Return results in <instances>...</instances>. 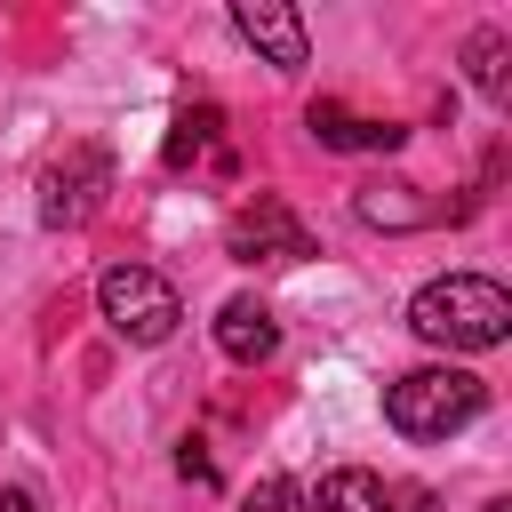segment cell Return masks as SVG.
Wrapping results in <instances>:
<instances>
[{
  "mask_svg": "<svg viewBox=\"0 0 512 512\" xmlns=\"http://www.w3.org/2000/svg\"><path fill=\"white\" fill-rule=\"evenodd\" d=\"M216 352L240 360V368H256V360L280 352V320H272L256 296H224V304H216Z\"/></svg>",
  "mask_w": 512,
  "mask_h": 512,
  "instance_id": "52a82bcc",
  "label": "cell"
},
{
  "mask_svg": "<svg viewBox=\"0 0 512 512\" xmlns=\"http://www.w3.org/2000/svg\"><path fill=\"white\" fill-rule=\"evenodd\" d=\"M400 512H432V496H424V488H408V496H400Z\"/></svg>",
  "mask_w": 512,
  "mask_h": 512,
  "instance_id": "9a60e30c",
  "label": "cell"
},
{
  "mask_svg": "<svg viewBox=\"0 0 512 512\" xmlns=\"http://www.w3.org/2000/svg\"><path fill=\"white\" fill-rule=\"evenodd\" d=\"M0 512H40V496L32 488H0Z\"/></svg>",
  "mask_w": 512,
  "mask_h": 512,
  "instance_id": "5bb4252c",
  "label": "cell"
},
{
  "mask_svg": "<svg viewBox=\"0 0 512 512\" xmlns=\"http://www.w3.org/2000/svg\"><path fill=\"white\" fill-rule=\"evenodd\" d=\"M304 128H312L328 152H392V144H400L392 120H360V112H344V104H328V96L304 112Z\"/></svg>",
  "mask_w": 512,
  "mask_h": 512,
  "instance_id": "ba28073f",
  "label": "cell"
},
{
  "mask_svg": "<svg viewBox=\"0 0 512 512\" xmlns=\"http://www.w3.org/2000/svg\"><path fill=\"white\" fill-rule=\"evenodd\" d=\"M408 328L440 352H496L512 336V296L480 272H440L408 296Z\"/></svg>",
  "mask_w": 512,
  "mask_h": 512,
  "instance_id": "6da1fadb",
  "label": "cell"
},
{
  "mask_svg": "<svg viewBox=\"0 0 512 512\" xmlns=\"http://www.w3.org/2000/svg\"><path fill=\"white\" fill-rule=\"evenodd\" d=\"M488 408V384L472 368H408L384 384V424L400 440H448Z\"/></svg>",
  "mask_w": 512,
  "mask_h": 512,
  "instance_id": "7a4b0ae2",
  "label": "cell"
},
{
  "mask_svg": "<svg viewBox=\"0 0 512 512\" xmlns=\"http://www.w3.org/2000/svg\"><path fill=\"white\" fill-rule=\"evenodd\" d=\"M224 256H240V264H296V256H312V240H304V224H296L288 200L256 192V208H240L224 224Z\"/></svg>",
  "mask_w": 512,
  "mask_h": 512,
  "instance_id": "5b68a950",
  "label": "cell"
},
{
  "mask_svg": "<svg viewBox=\"0 0 512 512\" xmlns=\"http://www.w3.org/2000/svg\"><path fill=\"white\" fill-rule=\"evenodd\" d=\"M304 512H392V496H384V480H376V472L336 464V472H320V488L304 496Z\"/></svg>",
  "mask_w": 512,
  "mask_h": 512,
  "instance_id": "9c48e42d",
  "label": "cell"
},
{
  "mask_svg": "<svg viewBox=\"0 0 512 512\" xmlns=\"http://www.w3.org/2000/svg\"><path fill=\"white\" fill-rule=\"evenodd\" d=\"M232 32L272 64V72H296L304 56H312V40H304V16L288 8V0H232Z\"/></svg>",
  "mask_w": 512,
  "mask_h": 512,
  "instance_id": "8992f818",
  "label": "cell"
},
{
  "mask_svg": "<svg viewBox=\"0 0 512 512\" xmlns=\"http://www.w3.org/2000/svg\"><path fill=\"white\" fill-rule=\"evenodd\" d=\"M216 128H224V112H216V104H200V112H176V128H168V168L200 160V152L216 144Z\"/></svg>",
  "mask_w": 512,
  "mask_h": 512,
  "instance_id": "7c38bea8",
  "label": "cell"
},
{
  "mask_svg": "<svg viewBox=\"0 0 512 512\" xmlns=\"http://www.w3.org/2000/svg\"><path fill=\"white\" fill-rule=\"evenodd\" d=\"M416 184H368L352 208H360V224H384V232H408V224H432V208L424 200H408Z\"/></svg>",
  "mask_w": 512,
  "mask_h": 512,
  "instance_id": "30bf717a",
  "label": "cell"
},
{
  "mask_svg": "<svg viewBox=\"0 0 512 512\" xmlns=\"http://www.w3.org/2000/svg\"><path fill=\"white\" fill-rule=\"evenodd\" d=\"M240 512H304V488L288 480V472H264L256 488H248V504Z\"/></svg>",
  "mask_w": 512,
  "mask_h": 512,
  "instance_id": "4fadbf2b",
  "label": "cell"
},
{
  "mask_svg": "<svg viewBox=\"0 0 512 512\" xmlns=\"http://www.w3.org/2000/svg\"><path fill=\"white\" fill-rule=\"evenodd\" d=\"M480 512H512V496H496V504H480Z\"/></svg>",
  "mask_w": 512,
  "mask_h": 512,
  "instance_id": "2e32d148",
  "label": "cell"
},
{
  "mask_svg": "<svg viewBox=\"0 0 512 512\" xmlns=\"http://www.w3.org/2000/svg\"><path fill=\"white\" fill-rule=\"evenodd\" d=\"M464 72H472V88H480L488 104H504V96H512V72H504V32H472V40H464Z\"/></svg>",
  "mask_w": 512,
  "mask_h": 512,
  "instance_id": "8fae6325",
  "label": "cell"
},
{
  "mask_svg": "<svg viewBox=\"0 0 512 512\" xmlns=\"http://www.w3.org/2000/svg\"><path fill=\"white\" fill-rule=\"evenodd\" d=\"M96 312H104V328H112L120 344H168L176 320H184V296H176L152 264H112V272L96 280Z\"/></svg>",
  "mask_w": 512,
  "mask_h": 512,
  "instance_id": "3957f363",
  "label": "cell"
},
{
  "mask_svg": "<svg viewBox=\"0 0 512 512\" xmlns=\"http://www.w3.org/2000/svg\"><path fill=\"white\" fill-rule=\"evenodd\" d=\"M104 192H112V160H104L96 144H72V152L40 176V216H48L56 232H80V224L104 208Z\"/></svg>",
  "mask_w": 512,
  "mask_h": 512,
  "instance_id": "277c9868",
  "label": "cell"
}]
</instances>
